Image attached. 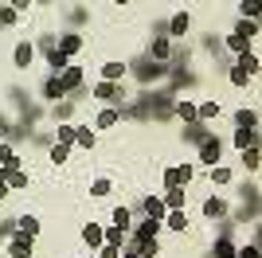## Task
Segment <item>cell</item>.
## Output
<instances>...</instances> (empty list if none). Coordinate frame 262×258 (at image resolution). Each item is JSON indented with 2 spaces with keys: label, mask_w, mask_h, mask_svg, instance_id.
I'll return each mask as SVG.
<instances>
[{
  "label": "cell",
  "mask_w": 262,
  "mask_h": 258,
  "mask_svg": "<svg viewBox=\"0 0 262 258\" xmlns=\"http://www.w3.org/2000/svg\"><path fill=\"white\" fill-rule=\"evenodd\" d=\"M254 71H258V59L254 55H239V63L231 67V86H251Z\"/></svg>",
  "instance_id": "6da1fadb"
},
{
  "label": "cell",
  "mask_w": 262,
  "mask_h": 258,
  "mask_svg": "<svg viewBox=\"0 0 262 258\" xmlns=\"http://www.w3.org/2000/svg\"><path fill=\"white\" fill-rule=\"evenodd\" d=\"M188 184H192V164L188 161L164 168V188H188Z\"/></svg>",
  "instance_id": "7a4b0ae2"
},
{
  "label": "cell",
  "mask_w": 262,
  "mask_h": 258,
  "mask_svg": "<svg viewBox=\"0 0 262 258\" xmlns=\"http://www.w3.org/2000/svg\"><path fill=\"white\" fill-rule=\"evenodd\" d=\"M32 63H35V43L20 39V43H16V51H12V67H16V71H28Z\"/></svg>",
  "instance_id": "3957f363"
},
{
  "label": "cell",
  "mask_w": 262,
  "mask_h": 258,
  "mask_svg": "<svg viewBox=\"0 0 262 258\" xmlns=\"http://www.w3.org/2000/svg\"><path fill=\"white\" fill-rule=\"evenodd\" d=\"M82 75H86V71H82V67H75V63H67V71H59V86H63V94H71V90H78V86H82Z\"/></svg>",
  "instance_id": "277c9868"
},
{
  "label": "cell",
  "mask_w": 262,
  "mask_h": 258,
  "mask_svg": "<svg viewBox=\"0 0 262 258\" xmlns=\"http://www.w3.org/2000/svg\"><path fill=\"white\" fill-rule=\"evenodd\" d=\"M219 157H223V145H219L215 137H204L200 141V164H208V168H215Z\"/></svg>",
  "instance_id": "5b68a950"
},
{
  "label": "cell",
  "mask_w": 262,
  "mask_h": 258,
  "mask_svg": "<svg viewBox=\"0 0 262 258\" xmlns=\"http://www.w3.org/2000/svg\"><path fill=\"white\" fill-rule=\"evenodd\" d=\"M82 243H86L90 250L106 247V227H98V223H86V227H82Z\"/></svg>",
  "instance_id": "8992f818"
},
{
  "label": "cell",
  "mask_w": 262,
  "mask_h": 258,
  "mask_svg": "<svg viewBox=\"0 0 262 258\" xmlns=\"http://www.w3.org/2000/svg\"><path fill=\"white\" fill-rule=\"evenodd\" d=\"M141 211H145V219H157V223H161L164 215H168V207H164V200H157V196H145Z\"/></svg>",
  "instance_id": "52a82bcc"
},
{
  "label": "cell",
  "mask_w": 262,
  "mask_h": 258,
  "mask_svg": "<svg viewBox=\"0 0 262 258\" xmlns=\"http://www.w3.org/2000/svg\"><path fill=\"white\" fill-rule=\"evenodd\" d=\"M164 207H168V211H184L188 207V188H168V192H164Z\"/></svg>",
  "instance_id": "ba28073f"
},
{
  "label": "cell",
  "mask_w": 262,
  "mask_h": 258,
  "mask_svg": "<svg viewBox=\"0 0 262 258\" xmlns=\"http://www.w3.org/2000/svg\"><path fill=\"white\" fill-rule=\"evenodd\" d=\"M16 235L35 243V235H39V219H35V215H20V219H16Z\"/></svg>",
  "instance_id": "9c48e42d"
},
{
  "label": "cell",
  "mask_w": 262,
  "mask_h": 258,
  "mask_svg": "<svg viewBox=\"0 0 262 258\" xmlns=\"http://www.w3.org/2000/svg\"><path fill=\"white\" fill-rule=\"evenodd\" d=\"M161 235V223L157 219H141L137 227H129V239H157Z\"/></svg>",
  "instance_id": "30bf717a"
},
{
  "label": "cell",
  "mask_w": 262,
  "mask_h": 258,
  "mask_svg": "<svg viewBox=\"0 0 262 258\" xmlns=\"http://www.w3.org/2000/svg\"><path fill=\"white\" fill-rule=\"evenodd\" d=\"M235 149L239 153L258 149V129H235Z\"/></svg>",
  "instance_id": "8fae6325"
},
{
  "label": "cell",
  "mask_w": 262,
  "mask_h": 258,
  "mask_svg": "<svg viewBox=\"0 0 262 258\" xmlns=\"http://www.w3.org/2000/svg\"><path fill=\"white\" fill-rule=\"evenodd\" d=\"M55 47H59V51H63L67 59H71V55H78V51H82V35H78V32H67L63 39L55 43Z\"/></svg>",
  "instance_id": "7c38bea8"
},
{
  "label": "cell",
  "mask_w": 262,
  "mask_h": 258,
  "mask_svg": "<svg viewBox=\"0 0 262 258\" xmlns=\"http://www.w3.org/2000/svg\"><path fill=\"white\" fill-rule=\"evenodd\" d=\"M43 59H47V67H51V75H59V71H67V55L55 47V43H47V51H43Z\"/></svg>",
  "instance_id": "4fadbf2b"
},
{
  "label": "cell",
  "mask_w": 262,
  "mask_h": 258,
  "mask_svg": "<svg viewBox=\"0 0 262 258\" xmlns=\"http://www.w3.org/2000/svg\"><path fill=\"white\" fill-rule=\"evenodd\" d=\"M223 114V102H215V98H208V102H200L196 106V121H211Z\"/></svg>",
  "instance_id": "5bb4252c"
},
{
  "label": "cell",
  "mask_w": 262,
  "mask_h": 258,
  "mask_svg": "<svg viewBox=\"0 0 262 258\" xmlns=\"http://www.w3.org/2000/svg\"><path fill=\"white\" fill-rule=\"evenodd\" d=\"M118 118H121V110H98V118H94V133H102V129H114L118 125Z\"/></svg>",
  "instance_id": "9a60e30c"
},
{
  "label": "cell",
  "mask_w": 262,
  "mask_h": 258,
  "mask_svg": "<svg viewBox=\"0 0 262 258\" xmlns=\"http://www.w3.org/2000/svg\"><path fill=\"white\" fill-rule=\"evenodd\" d=\"M164 223H168V231H172V235H188V227H192L184 211H168V215H164Z\"/></svg>",
  "instance_id": "2e32d148"
},
{
  "label": "cell",
  "mask_w": 262,
  "mask_h": 258,
  "mask_svg": "<svg viewBox=\"0 0 262 258\" xmlns=\"http://www.w3.org/2000/svg\"><path fill=\"white\" fill-rule=\"evenodd\" d=\"M125 75H129V67H125V63H106V67H102V82H114V86H118Z\"/></svg>",
  "instance_id": "e0dca14e"
},
{
  "label": "cell",
  "mask_w": 262,
  "mask_h": 258,
  "mask_svg": "<svg viewBox=\"0 0 262 258\" xmlns=\"http://www.w3.org/2000/svg\"><path fill=\"white\" fill-rule=\"evenodd\" d=\"M8 254L12 258H32L35 254V243H32V239H16V243H8Z\"/></svg>",
  "instance_id": "ac0fdd59"
},
{
  "label": "cell",
  "mask_w": 262,
  "mask_h": 258,
  "mask_svg": "<svg viewBox=\"0 0 262 258\" xmlns=\"http://www.w3.org/2000/svg\"><path fill=\"white\" fill-rule=\"evenodd\" d=\"M0 176H4V184H8V188H28V184H32V176H28V172H20V168H8V172H0Z\"/></svg>",
  "instance_id": "d6986e66"
},
{
  "label": "cell",
  "mask_w": 262,
  "mask_h": 258,
  "mask_svg": "<svg viewBox=\"0 0 262 258\" xmlns=\"http://www.w3.org/2000/svg\"><path fill=\"white\" fill-rule=\"evenodd\" d=\"M149 51H153V59H168V55H172V39H168V35H161V39H153L149 43Z\"/></svg>",
  "instance_id": "ffe728a7"
},
{
  "label": "cell",
  "mask_w": 262,
  "mask_h": 258,
  "mask_svg": "<svg viewBox=\"0 0 262 258\" xmlns=\"http://www.w3.org/2000/svg\"><path fill=\"white\" fill-rule=\"evenodd\" d=\"M90 94L98 98V102H114V98H121V90H118L114 82H98L94 90H90Z\"/></svg>",
  "instance_id": "44dd1931"
},
{
  "label": "cell",
  "mask_w": 262,
  "mask_h": 258,
  "mask_svg": "<svg viewBox=\"0 0 262 258\" xmlns=\"http://www.w3.org/2000/svg\"><path fill=\"white\" fill-rule=\"evenodd\" d=\"M75 141L82 145V149H94V145H98V133H94L90 125H78L75 129Z\"/></svg>",
  "instance_id": "7402d4cb"
},
{
  "label": "cell",
  "mask_w": 262,
  "mask_h": 258,
  "mask_svg": "<svg viewBox=\"0 0 262 258\" xmlns=\"http://www.w3.org/2000/svg\"><path fill=\"white\" fill-rule=\"evenodd\" d=\"M188 28H192V16H188V12H176L172 24H168V32H172V35H188Z\"/></svg>",
  "instance_id": "603a6c76"
},
{
  "label": "cell",
  "mask_w": 262,
  "mask_h": 258,
  "mask_svg": "<svg viewBox=\"0 0 262 258\" xmlns=\"http://www.w3.org/2000/svg\"><path fill=\"white\" fill-rule=\"evenodd\" d=\"M43 98H47V102H63V98H67V94H63V86H59V78H55V75L43 82Z\"/></svg>",
  "instance_id": "cb8c5ba5"
},
{
  "label": "cell",
  "mask_w": 262,
  "mask_h": 258,
  "mask_svg": "<svg viewBox=\"0 0 262 258\" xmlns=\"http://www.w3.org/2000/svg\"><path fill=\"white\" fill-rule=\"evenodd\" d=\"M204 215H208V219H219V215H227V200H219V196H211L208 204H204Z\"/></svg>",
  "instance_id": "d4e9b609"
},
{
  "label": "cell",
  "mask_w": 262,
  "mask_h": 258,
  "mask_svg": "<svg viewBox=\"0 0 262 258\" xmlns=\"http://www.w3.org/2000/svg\"><path fill=\"white\" fill-rule=\"evenodd\" d=\"M235 125L239 129H258V114H254V110H239V114H235Z\"/></svg>",
  "instance_id": "484cf974"
},
{
  "label": "cell",
  "mask_w": 262,
  "mask_h": 258,
  "mask_svg": "<svg viewBox=\"0 0 262 258\" xmlns=\"http://www.w3.org/2000/svg\"><path fill=\"white\" fill-rule=\"evenodd\" d=\"M172 114H176V118H180V121H196V102H184V98H180Z\"/></svg>",
  "instance_id": "4316f807"
},
{
  "label": "cell",
  "mask_w": 262,
  "mask_h": 258,
  "mask_svg": "<svg viewBox=\"0 0 262 258\" xmlns=\"http://www.w3.org/2000/svg\"><path fill=\"white\" fill-rule=\"evenodd\" d=\"M125 239H129V231H121V227H106V247H125Z\"/></svg>",
  "instance_id": "83f0119b"
},
{
  "label": "cell",
  "mask_w": 262,
  "mask_h": 258,
  "mask_svg": "<svg viewBox=\"0 0 262 258\" xmlns=\"http://www.w3.org/2000/svg\"><path fill=\"white\" fill-rule=\"evenodd\" d=\"M47 157H51V164H67V157H71V145H59V141H55L51 149H47Z\"/></svg>",
  "instance_id": "f1b7e54d"
},
{
  "label": "cell",
  "mask_w": 262,
  "mask_h": 258,
  "mask_svg": "<svg viewBox=\"0 0 262 258\" xmlns=\"http://www.w3.org/2000/svg\"><path fill=\"white\" fill-rule=\"evenodd\" d=\"M114 192V180L110 176H98V180H90V196H110Z\"/></svg>",
  "instance_id": "f546056e"
},
{
  "label": "cell",
  "mask_w": 262,
  "mask_h": 258,
  "mask_svg": "<svg viewBox=\"0 0 262 258\" xmlns=\"http://www.w3.org/2000/svg\"><path fill=\"white\" fill-rule=\"evenodd\" d=\"M51 114H55V121H67L71 114H75V102H71V98H63V102H55Z\"/></svg>",
  "instance_id": "4dcf8cb0"
},
{
  "label": "cell",
  "mask_w": 262,
  "mask_h": 258,
  "mask_svg": "<svg viewBox=\"0 0 262 258\" xmlns=\"http://www.w3.org/2000/svg\"><path fill=\"white\" fill-rule=\"evenodd\" d=\"M16 20H20V12L12 8V4H0V28H12Z\"/></svg>",
  "instance_id": "1f68e13d"
},
{
  "label": "cell",
  "mask_w": 262,
  "mask_h": 258,
  "mask_svg": "<svg viewBox=\"0 0 262 258\" xmlns=\"http://www.w3.org/2000/svg\"><path fill=\"white\" fill-rule=\"evenodd\" d=\"M114 227H121V231H129V211H125V207H114Z\"/></svg>",
  "instance_id": "d6a6232c"
},
{
  "label": "cell",
  "mask_w": 262,
  "mask_h": 258,
  "mask_svg": "<svg viewBox=\"0 0 262 258\" xmlns=\"http://www.w3.org/2000/svg\"><path fill=\"white\" fill-rule=\"evenodd\" d=\"M247 47H251L247 39H239V35H227V51H235V55H247Z\"/></svg>",
  "instance_id": "836d02e7"
},
{
  "label": "cell",
  "mask_w": 262,
  "mask_h": 258,
  "mask_svg": "<svg viewBox=\"0 0 262 258\" xmlns=\"http://www.w3.org/2000/svg\"><path fill=\"white\" fill-rule=\"evenodd\" d=\"M215 258H235V247H231V239H219V243H215Z\"/></svg>",
  "instance_id": "e575fe53"
},
{
  "label": "cell",
  "mask_w": 262,
  "mask_h": 258,
  "mask_svg": "<svg viewBox=\"0 0 262 258\" xmlns=\"http://www.w3.org/2000/svg\"><path fill=\"white\" fill-rule=\"evenodd\" d=\"M211 184H231V172L223 168V164H215V168H211Z\"/></svg>",
  "instance_id": "d590c367"
},
{
  "label": "cell",
  "mask_w": 262,
  "mask_h": 258,
  "mask_svg": "<svg viewBox=\"0 0 262 258\" xmlns=\"http://www.w3.org/2000/svg\"><path fill=\"white\" fill-rule=\"evenodd\" d=\"M55 137H59V145H71V141H75V129H71V125H59V129H55Z\"/></svg>",
  "instance_id": "8d00e7d4"
},
{
  "label": "cell",
  "mask_w": 262,
  "mask_h": 258,
  "mask_svg": "<svg viewBox=\"0 0 262 258\" xmlns=\"http://www.w3.org/2000/svg\"><path fill=\"white\" fill-rule=\"evenodd\" d=\"M243 164H247V168H258V149H247V153H243Z\"/></svg>",
  "instance_id": "74e56055"
},
{
  "label": "cell",
  "mask_w": 262,
  "mask_h": 258,
  "mask_svg": "<svg viewBox=\"0 0 262 258\" xmlns=\"http://www.w3.org/2000/svg\"><path fill=\"white\" fill-rule=\"evenodd\" d=\"M235 258H258V247H254V243H251V247H243V250H235Z\"/></svg>",
  "instance_id": "f35d334b"
},
{
  "label": "cell",
  "mask_w": 262,
  "mask_h": 258,
  "mask_svg": "<svg viewBox=\"0 0 262 258\" xmlns=\"http://www.w3.org/2000/svg\"><path fill=\"white\" fill-rule=\"evenodd\" d=\"M98 250H102L98 258H121V247H98Z\"/></svg>",
  "instance_id": "ab89813d"
},
{
  "label": "cell",
  "mask_w": 262,
  "mask_h": 258,
  "mask_svg": "<svg viewBox=\"0 0 262 258\" xmlns=\"http://www.w3.org/2000/svg\"><path fill=\"white\" fill-rule=\"evenodd\" d=\"M4 196H8V184H4V176H0V204H4Z\"/></svg>",
  "instance_id": "60d3db41"
},
{
  "label": "cell",
  "mask_w": 262,
  "mask_h": 258,
  "mask_svg": "<svg viewBox=\"0 0 262 258\" xmlns=\"http://www.w3.org/2000/svg\"><path fill=\"white\" fill-rule=\"evenodd\" d=\"M86 258H94V254H86Z\"/></svg>",
  "instance_id": "b9f144b4"
},
{
  "label": "cell",
  "mask_w": 262,
  "mask_h": 258,
  "mask_svg": "<svg viewBox=\"0 0 262 258\" xmlns=\"http://www.w3.org/2000/svg\"><path fill=\"white\" fill-rule=\"evenodd\" d=\"M0 172H4V168H0Z\"/></svg>",
  "instance_id": "7bdbcfd3"
}]
</instances>
